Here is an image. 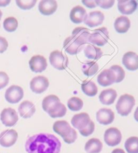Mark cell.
Returning <instances> with one entry per match:
<instances>
[{"mask_svg":"<svg viewBox=\"0 0 138 153\" xmlns=\"http://www.w3.org/2000/svg\"><path fill=\"white\" fill-rule=\"evenodd\" d=\"M62 143L56 136L39 133L28 138L25 143L27 153H60Z\"/></svg>","mask_w":138,"mask_h":153,"instance_id":"1","label":"cell"},{"mask_svg":"<svg viewBox=\"0 0 138 153\" xmlns=\"http://www.w3.org/2000/svg\"><path fill=\"white\" fill-rule=\"evenodd\" d=\"M136 104L134 96L129 94H124L119 97L116 105V110L118 114L122 116H128Z\"/></svg>","mask_w":138,"mask_h":153,"instance_id":"2","label":"cell"},{"mask_svg":"<svg viewBox=\"0 0 138 153\" xmlns=\"http://www.w3.org/2000/svg\"><path fill=\"white\" fill-rule=\"evenodd\" d=\"M109 31L105 27L96 29L90 34L88 42L98 46H103L109 41Z\"/></svg>","mask_w":138,"mask_h":153,"instance_id":"3","label":"cell"},{"mask_svg":"<svg viewBox=\"0 0 138 153\" xmlns=\"http://www.w3.org/2000/svg\"><path fill=\"white\" fill-rule=\"evenodd\" d=\"M49 61L55 69L62 71L67 68L69 61L68 57L59 51H54L49 56Z\"/></svg>","mask_w":138,"mask_h":153,"instance_id":"4","label":"cell"},{"mask_svg":"<svg viewBox=\"0 0 138 153\" xmlns=\"http://www.w3.org/2000/svg\"><path fill=\"white\" fill-rule=\"evenodd\" d=\"M122 139V134L117 128H110L104 134V140L109 146H115L119 144Z\"/></svg>","mask_w":138,"mask_h":153,"instance_id":"5","label":"cell"},{"mask_svg":"<svg viewBox=\"0 0 138 153\" xmlns=\"http://www.w3.org/2000/svg\"><path fill=\"white\" fill-rule=\"evenodd\" d=\"M2 124L7 127H12L18 120V116L14 109L8 108L2 110L0 115Z\"/></svg>","mask_w":138,"mask_h":153,"instance_id":"6","label":"cell"},{"mask_svg":"<svg viewBox=\"0 0 138 153\" xmlns=\"http://www.w3.org/2000/svg\"><path fill=\"white\" fill-rule=\"evenodd\" d=\"M24 97V91L21 87L12 85L8 88L5 94V98L10 103H18Z\"/></svg>","mask_w":138,"mask_h":153,"instance_id":"7","label":"cell"},{"mask_svg":"<svg viewBox=\"0 0 138 153\" xmlns=\"http://www.w3.org/2000/svg\"><path fill=\"white\" fill-rule=\"evenodd\" d=\"M49 85V82L45 76H37L33 78L30 83V89L37 94L45 92Z\"/></svg>","mask_w":138,"mask_h":153,"instance_id":"8","label":"cell"},{"mask_svg":"<svg viewBox=\"0 0 138 153\" xmlns=\"http://www.w3.org/2000/svg\"><path fill=\"white\" fill-rule=\"evenodd\" d=\"M18 137L15 130H6L0 134V145L5 148H9L14 144Z\"/></svg>","mask_w":138,"mask_h":153,"instance_id":"9","label":"cell"},{"mask_svg":"<svg viewBox=\"0 0 138 153\" xmlns=\"http://www.w3.org/2000/svg\"><path fill=\"white\" fill-rule=\"evenodd\" d=\"M29 67L34 73L43 72L47 67L46 59L41 55L33 56L29 61Z\"/></svg>","mask_w":138,"mask_h":153,"instance_id":"10","label":"cell"},{"mask_svg":"<svg viewBox=\"0 0 138 153\" xmlns=\"http://www.w3.org/2000/svg\"><path fill=\"white\" fill-rule=\"evenodd\" d=\"M104 20V16L103 12L100 11H94L88 13L86 16L84 21L86 25L90 28H94L95 26H98L103 24Z\"/></svg>","mask_w":138,"mask_h":153,"instance_id":"11","label":"cell"},{"mask_svg":"<svg viewBox=\"0 0 138 153\" xmlns=\"http://www.w3.org/2000/svg\"><path fill=\"white\" fill-rule=\"evenodd\" d=\"M63 48H64L66 53L74 55L77 54L82 51L84 46L81 45L78 41H76L75 38L72 36L68 37L63 42Z\"/></svg>","mask_w":138,"mask_h":153,"instance_id":"12","label":"cell"},{"mask_svg":"<svg viewBox=\"0 0 138 153\" xmlns=\"http://www.w3.org/2000/svg\"><path fill=\"white\" fill-rule=\"evenodd\" d=\"M124 66L129 71H134L138 69V56L134 52H128L124 54L122 59Z\"/></svg>","mask_w":138,"mask_h":153,"instance_id":"13","label":"cell"},{"mask_svg":"<svg viewBox=\"0 0 138 153\" xmlns=\"http://www.w3.org/2000/svg\"><path fill=\"white\" fill-rule=\"evenodd\" d=\"M114 119L115 114L110 109L101 108L96 112V120L100 124H110Z\"/></svg>","mask_w":138,"mask_h":153,"instance_id":"14","label":"cell"},{"mask_svg":"<svg viewBox=\"0 0 138 153\" xmlns=\"http://www.w3.org/2000/svg\"><path fill=\"white\" fill-rule=\"evenodd\" d=\"M57 9V3L55 0H43L40 1L38 5V10L44 16L52 15Z\"/></svg>","mask_w":138,"mask_h":153,"instance_id":"15","label":"cell"},{"mask_svg":"<svg viewBox=\"0 0 138 153\" xmlns=\"http://www.w3.org/2000/svg\"><path fill=\"white\" fill-rule=\"evenodd\" d=\"M90 120L89 115L87 113H80L74 115L71 118V123L74 128L80 130L86 126Z\"/></svg>","mask_w":138,"mask_h":153,"instance_id":"16","label":"cell"},{"mask_svg":"<svg viewBox=\"0 0 138 153\" xmlns=\"http://www.w3.org/2000/svg\"><path fill=\"white\" fill-rule=\"evenodd\" d=\"M137 7V2L135 0H128V1H118V10L123 15L132 14Z\"/></svg>","mask_w":138,"mask_h":153,"instance_id":"17","label":"cell"},{"mask_svg":"<svg viewBox=\"0 0 138 153\" xmlns=\"http://www.w3.org/2000/svg\"><path fill=\"white\" fill-rule=\"evenodd\" d=\"M36 111V108L34 103L30 101H24L22 102L18 107V112L23 118H30Z\"/></svg>","mask_w":138,"mask_h":153,"instance_id":"18","label":"cell"},{"mask_svg":"<svg viewBox=\"0 0 138 153\" xmlns=\"http://www.w3.org/2000/svg\"><path fill=\"white\" fill-rule=\"evenodd\" d=\"M97 81L98 84L101 86H109L115 83V76L111 70L105 69L98 75Z\"/></svg>","mask_w":138,"mask_h":153,"instance_id":"19","label":"cell"},{"mask_svg":"<svg viewBox=\"0 0 138 153\" xmlns=\"http://www.w3.org/2000/svg\"><path fill=\"white\" fill-rule=\"evenodd\" d=\"M90 34V32L88 29L83 27H78L72 31V36L82 46L88 42Z\"/></svg>","mask_w":138,"mask_h":153,"instance_id":"20","label":"cell"},{"mask_svg":"<svg viewBox=\"0 0 138 153\" xmlns=\"http://www.w3.org/2000/svg\"><path fill=\"white\" fill-rule=\"evenodd\" d=\"M87 15L86 11L80 5H77L71 10L70 18L74 24H80L84 21Z\"/></svg>","mask_w":138,"mask_h":153,"instance_id":"21","label":"cell"},{"mask_svg":"<svg viewBox=\"0 0 138 153\" xmlns=\"http://www.w3.org/2000/svg\"><path fill=\"white\" fill-rule=\"evenodd\" d=\"M71 128L67 121L59 120L54 123L53 129L55 133L62 136L63 138L67 136L71 132Z\"/></svg>","mask_w":138,"mask_h":153,"instance_id":"22","label":"cell"},{"mask_svg":"<svg viewBox=\"0 0 138 153\" xmlns=\"http://www.w3.org/2000/svg\"><path fill=\"white\" fill-rule=\"evenodd\" d=\"M117 97V93L113 89H108L102 91L99 95V100L103 105H109L115 102Z\"/></svg>","mask_w":138,"mask_h":153,"instance_id":"23","label":"cell"},{"mask_svg":"<svg viewBox=\"0 0 138 153\" xmlns=\"http://www.w3.org/2000/svg\"><path fill=\"white\" fill-rule=\"evenodd\" d=\"M131 26V22L129 19L125 16H121L116 19L114 23L115 30L118 33L124 34L129 30Z\"/></svg>","mask_w":138,"mask_h":153,"instance_id":"24","label":"cell"},{"mask_svg":"<svg viewBox=\"0 0 138 153\" xmlns=\"http://www.w3.org/2000/svg\"><path fill=\"white\" fill-rule=\"evenodd\" d=\"M103 143L98 138H91L85 144V151L87 153H100L103 149Z\"/></svg>","mask_w":138,"mask_h":153,"instance_id":"25","label":"cell"},{"mask_svg":"<svg viewBox=\"0 0 138 153\" xmlns=\"http://www.w3.org/2000/svg\"><path fill=\"white\" fill-rule=\"evenodd\" d=\"M84 54L88 59L98 60L103 56V51L100 48L92 45H88L84 48Z\"/></svg>","mask_w":138,"mask_h":153,"instance_id":"26","label":"cell"},{"mask_svg":"<svg viewBox=\"0 0 138 153\" xmlns=\"http://www.w3.org/2000/svg\"><path fill=\"white\" fill-rule=\"evenodd\" d=\"M81 88L83 93L89 97L95 96L98 93V87L92 81H85L83 82Z\"/></svg>","mask_w":138,"mask_h":153,"instance_id":"27","label":"cell"},{"mask_svg":"<svg viewBox=\"0 0 138 153\" xmlns=\"http://www.w3.org/2000/svg\"><path fill=\"white\" fill-rule=\"evenodd\" d=\"M59 103H60L59 97L55 95H49L43 99L42 107L45 112H48L51 109L53 108L55 105Z\"/></svg>","mask_w":138,"mask_h":153,"instance_id":"28","label":"cell"},{"mask_svg":"<svg viewBox=\"0 0 138 153\" xmlns=\"http://www.w3.org/2000/svg\"><path fill=\"white\" fill-rule=\"evenodd\" d=\"M82 71L88 76L94 75L98 71V65L96 62L87 61L82 65Z\"/></svg>","mask_w":138,"mask_h":153,"instance_id":"29","label":"cell"},{"mask_svg":"<svg viewBox=\"0 0 138 153\" xmlns=\"http://www.w3.org/2000/svg\"><path fill=\"white\" fill-rule=\"evenodd\" d=\"M66 112H67V108L64 104L60 102L55 105L47 113L50 117L53 118H57V117H63L66 114Z\"/></svg>","mask_w":138,"mask_h":153,"instance_id":"30","label":"cell"},{"mask_svg":"<svg viewBox=\"0 0 138 153\" xmlns=\"http://www.w3.org/2000/svg\"><path fill=\"white\" fill-rule=\"evenodd\" d=\"M125 148L128 153H138V138L132 136L125 143Z\"/></svg>","mask_w":138,"mask_h":153,"instance_id":"31","label":"cell"},{"mask_svg":"<svg viewBox=\"0 0 138 153\" xmlns=\"http://www.w3.org/2000/svg\"><path fill=\"white\" fill-rule=\"evenodd\" d=\"M84 105L83 101L77 97H71L68 102V107L71 111H78L82 110Z\"/></svg>","mask_w":138,"mask_h":153,"instance_id":"32","label":"cell"},{"mask_svg":"<svg viewBox=\"0 0 138 153\" xmlns=\"http://www.w3.org/2000/svg\"><path fill=\"white\" fill-rule=\"evenodd\" d=\"M3 26L5 31L12 32L16 30L18 26V22L15 18L9 17L5 19Z\"/></svg>","mask_w":138,"mask_h":153,"instance_id":"33","label":"cell"},{"mask_svg":"<svg viewBox=\"0 0 138 153\" xmlns=\"http://www.w3.org/2000/svg\"><path fill=\"white\" fill-rule=\"evenodd\" d=\"M113 72L115 76V83H120L122 81L125 76V71L123 69V68L120 67L119 65H113L110 68Z\"/></svg>","mask_w":138,"mask_h":153,"instance_id":"34","label":"cell"},{"mask_svg":"<svg viewBox=\"0 0 138 153\" xmlns=\"http://www.w3.org/2000/svg\"><path fill=\"white\" fill-rule=\"evenodd\" d=\"M16 4L20 9L23 10H30L31 8L37 4V0H25V1H22V0H18L16 1Z\"/></svg>","mask_w":138,"mask_h":153,"instance_id":"35","label":"cell"},{"mask_svg":"<svg viewBox=\"0 0 138 153\" xmlns=\"http://www.w3.org/2000/svg\"><path fill=\"white\" fill-rule=\"evenodd\" d=\"M95 129V125L94 122L92 120H90V122L88 123V124L84 128H83L82 130H79L80 134L83 136H85V137H87V136H89L90 135L92 134L94 132Z\"/></svg>","mask_w":138,"mask_h":153,"instance_id":"36","label":"cell"},{"mask_svg":"<svg viewBox=\"0 0 138 153\" xmlns=\"http://www.w3.org/2000/svg\"><path fill=\"white\" fill-rule=\"evenodd\" d=\"M77 138H78V134H77V132L76 130L74 129V128H71L70 134H69L66 137L63 138V139L65 143L72 144L76 140Z\"/></svg>","mask_w":138,"mask_h":153,"instance_id":"37","label":"cell"},{"mask_svg":"<svg viewBox=\"0 0 138 153\" xmlns=\"http://www.w3.org/2000/svg\"><path fill=\"white\" fill-rule=\"evenodd\" d=\"M96 5L100 7L103 9L107 10L113 6V5L115 4V1H113V0H112V1L111 0H110V1H103V0H100H100H96Z\"/></svg>","mask_w":138,"mask_h":153,"instance_id":"38","label":"cell"},{"mask_svg":"<svg viewBox=\"0 0 138 153\" xmlns=\"http://www.w3.org/2000/svg\"><path fill=\"white\" fill-rule=\"evenodd\" d=\"M10 79L7 73L0 71V89H2L8 85Z\"/></svg>","mask_w":138,"mask_h":153,"instance_id":"39","label":"cell"},{"mask_svg":"<svg viewBox=\"0 0 138 153\" xmlns=\"http://www.w3.org/2000/svg\"><path fill=\"white\" fill-rule=\"evenodd\" d=\"M8 47V42L5 38L0 36V54L4 53Z\"/></svg>","mask_w":138,"mask_h":153,"instance_id":"40","label":"cell"},{"mask_svg":"<svg viewBox=\"0 0 138 153\" xmlns=\"http://www.w3.org/2000/svg\"><path fill=\"white\" fill-rule=\"evenodd\" d=\"M82 2L83 4H84L88 8H94L97 6V5H96L95 0H91V1L84 0V1H82Z\"/></svg>","mask_w":138,"mask_h":153,"instance_id":"41","label":"cell"},{"mask_svg":"<svg viewBox=\"0 0 138 153\" xmlns=\"http://www.w3.org/2000/svg\"><path fill=\"white\" fill-rule=\"evenodd\" d=\"M10 4V0L8 1H0V7H5Z\"/></svg>","mask_w":138,"mask_h":153,"instance_id":"42","label":"cell"},{"mask_svg":"<svg viewBox=\"0 0 138 153\" xmlns=\"http://www.w3.org/2000/svg\"><path fill=\"white\" fill-rule=\"evenodd\" d=\"M111 153H125V151H123V149H116L113 150Z\"/></svg>","mask_w":138,"mask_h":153,"instance_id":"43","label":"cell"},{"mask_svg":"<svg viewBox=\"0 0 138 153\" xmlns=\"http://www.w3.org/2000/svg\"><path fill=\"white\" fill-rule=\"evenodd\" d=\"M2 17V11L0 10V20H1Z\"/></svg>","mask_w":138,"mask_h":153,"instance_id":"44","label":"cell"}]
</instances>
